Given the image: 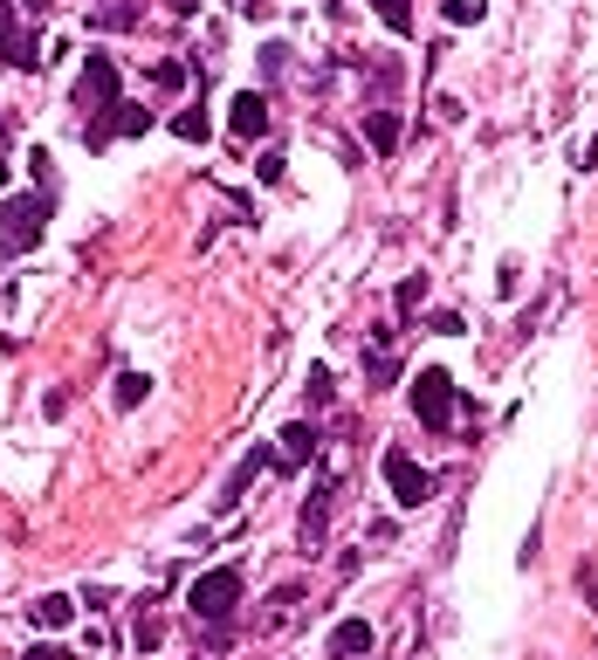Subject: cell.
<instances>
[{"label":"cell","mask_w":598,"mask_h":660,"mask_svg":"<svg viewBox=\"0 0 598 660\" xmlns=\"http://www.w3.org/2000/svg\"><path fill=\"white\" fill-rule=\"evenodd\" d=\"M413 413H420V426H433V434H448V426H454L461 392H454V378L440 365H420V378H413Z\"/></svg>","instance_id":"obj_3"},{"label":"cell","mask_w":598,"mask_h":660,"mask_svg":"<svg viewBox=\"0 0 598 660\" xmlns=\"http://www.w3.org/2000/svg\"><path fill=\"white\" fill-rule=\"evenodd\" d=\"M48 214H56V193H8L0 200V255H29V248H42Z\"/></svg>","instance_id":"obj_1"},{"label":"cell","mask_w":598,"mask_h":660,"mask_svg":"<svg viewBox=\"0 0 598 660\" xmlns=\"http://www.w3.org/2000/svg\"><path fill=\"white\" fill-rule=\"evenodd\" d=\"M151 83H166V90H179V83H187V62H159V69H151Z\"/></svg>","instance_id":"obj_22"},{"label":"cell","mask_w":598,"mask_h":660,"mask_svg":"<svg viewBox=\"0 0 598 660\" xmlns=\"http://www.w3.org/2000/svg\"><path fill=\"white\" fill-rule=\"evenodd\" d=\"M365 138H372L379 159H393L399 151V111H365Z\"/></svg>","instance_id":"obj_12"},{"label":"cell","mask_w":598,"mask_h":660,"mask_svg":"<svg viewBox=\"0 0 598 660\" xmlns=\"http://www.w3.org/2000/svg\"><path fill=\"white\" fill-rule=\"evenodd\" d=\"M379 468H385V489H393L399 510H427V502H433V468H420L406 447H385Z\"/></svg>","instance_id":"obj_4"},{"label":"cell","mask_w":598,"mask_h":660,"mask_svg":"<svg viewBox=\"0 0 598 660\" xmlns=\"http://www.w3.org/2000/svg\"><path fill=\"white\" fill-rule=\"evenodd\" d=\"M427 330H433V338H461V317H454V310H433Z\"/></svg>","instance_id":"obj_21"},{"label":"cell","mask_w":598,"mask_h":660,"mask_svg":"<svg viewBox=\"0 0 598 660\" xmlns=\"http://www.w3.org/2000/svg\"><path fill=\"white\" fill-rule=\"evenodd\" d=\"M440 14H448L454 29H467V21H482V0H448V8H440Z\"/></svg>","instance_id":"obj_20"},{"label":"cell","mask_w":598,"mask_h":660,"mask_svg":"<svg viewBox=\"0 0 598 660\" xmlns=\"http://www.w3.org/2000/svg\"><path fill=\"white\" fill-rule=\"evenodd\" d=\"M166 8H172V14H193V8H200V0H166Z\"/></svg>","instance_id":"obj_24"},{"label":"cell","mask_w":598,"mask_h":660,"mask_svg":"<svg viewBox=\"0 0 598 660\" xmlns=\"http://www.w3.org/2000/svg\"><path fill=\"white\" fill-rule=\"evenodd\" d=\"M330 481H317V496H309V510H303V550H324V530H330Z\"/></svg>","instance_id":"obj_10"},{"label":"cell","mask_w":598,"mask_h":660,"mask_svg":"<svg viewBox=\"0 0 598 660\" xmlns=\"http://www.w3.org/2000/svg\"><path fill=\"white\" fill-rule=\"evenodd\" d=\"M358 653H372V626L365 619H345L330 633V660H358Z\"/></svg>","instance_id":"obj_11"},{"label":"cell","mask_w":598,"mask_h":660,"mask_svg":"<svg viewBox=\"0 0 598 660\" xmlns=\"http://www.w3.org/2000/svg\"><path fill=\"white\" fill-rule=\"evenodd\" d=\"M111 104H117V62L111 56H90L83 76H76V111H90L83 124H103V117H111Z\"/></svg>","instance_id":"obj_5"},{"label":"cell","mask_w":598,"mask_h":660,"mask_svg":"<svg viewBox=\"0 0 598 660\" xmlns=\"http://www.w3.org/2000/svg\"><path fill=\"white\" fill-rule=\"evenodd\" d=\"M8 180H14V166H8V159H0V193H8Z\"/></svg>","instance_id":"obj_26"},{"label":"cell","mask_w":598,"mask_h":660,"mask_svg":"<svg viewBox=\"0 0 598 660\" xmlns=\"http://www.w3.org/2000/svg\"><path fill=\"white\" fill-rule=\"evenodd\" d=\"M227 124H234V138H262L269 132V96L262 90H241L227 104Z\"/></svg>","instance_id":"obj_7"},{"label":"cell","mask_w":598,"mask_h":660,"mask_svg":"<svg viewBox=\"0 0 598 660\" xmlns=\"http://www.w3.org/2000/svg\"><path fill=\"white\" fill-rule=\"evenodd\" d=\"M145 392H151L145 372H117V392L111 399H117V413H132V406H145Z\"/></svg>","instance_id":"obj_13"},{"label":"cell","mask_w":598,"mask_h":660,"mask_svg":"<svg viewBox=\"0 0 598 660\" xmlns=\"http://www.w3.org/2000/svg\"><path fill=\"white\" fill-rule=\"evenodd\" d=\"M21 660H76V653H69V647H56V640H42V647H29Z\"/></svg>","instance_id":"obj_23"},{"label":"cell","mask_w":598,"mask_h":660,"mask_svg":"<svg viewBox=\"0 0 598 660\" xmlns=\"http://www.w3.org/2000/svg\"><path fill=\"white\" fill-rule=\"evenodd\" d=\"M21 8H42V0H21Z\"/></svg>","instance_id":"obj_27"},{"label":"cell","mask_w":598,"mask_h":660,"mask_svg":"<svg viewBox=\"0 0 598 660\" xmlns=\"http://www.w3.org/2000/svg\"><path fill=\"white\" fill-rule=\"evenodd\" d=\"M69 619H76V599H63V592L35 599V626H69Z\"/></svg>","instance_id":"obj_14"},{"label":"cell","mask_w":598,"mask_h":660,"mask_svg":"<svg viewBox=\"0 0 598 660\" xmlns=\"http://www.w3.org/2000/svg\"><path fill=\"white\" fill-rule=\"evenodd\" d=\"M303 392H309V413H317V406H330V399H337V378H330V365H309V386H303Z\"/></svg>","instance_id":"obj_16"},{"label":"cell","mask_w":598,"mask_h":660,"mask_svg":"<svg viewBox=\"0 0 598 660\" xmlns=\"http://www.w3.org/2000/svg\"><path fill=\"white\" fill-rule=\"evenodd\" d=\"M420 303H427V275H406V283H399V317H413Z\"/></svg>","instance_id":"obj_19"},{"label":"cell","mask_w":598,"mask_h":660,"mask_svg":"<svg viewBox=\"0 0 598 660\" xmlns=\"http://www.w3.org/2000/svg\"><path fill=\"white\" fill-rule=\"evenodd\" d=\"M234 605H241V571L234 565H221V571H200L193 585H187V613L200 619V626H227L234 619Z\"/></svg>","instance_id":"obj_2"},{"label":"cell","mask_w":598,"mask_h":660,"mask_svg":"<svg viewBox=\"0 0 598 660\" xmlns=\"http://www.w3.org/2000/svg\"><path fill=\"white\" fill-rule=\"evenodd\" d=\"M372 14H379L393 35H413V0H372Z\"/></svg>","instance_id":"obj_15"},{"label":"cell","mask_w":598,"mask_h":660,"mask_svg":"<svg viewBox=\"0 0 598 660\" xmlns=\"http://www.w3.org/2000/svg\"><path fill=\"white\" fill-rule=\"evenodd\" d=\"M591 166H598V138H591V145H585V172H591Z\"/></svg>","instance_id":"obj_25"},{"label":"cell","mask_w":598,"mask_h":660,"mask_svg":"<svg viewBox=\"0 0 598 660\" xmlns=\"http://www.w3.org/2000/svg\"><path fill=\"white\" fill-rule=\"evenodd\" d=\"M0 56H8V69H35V42L21 35V21H14V0H0Z\"/></svg>","instance_id":"obj_8"},{"label":"cell","mask_w":598,"mask_h":660,"mask_svg":"<svg viewBox=\"0 0 598 660\" xmlns=\"http://www.w3.org/2000/svg\"><path fill=\"white\" fill-rule=\"evenodd\" d=\"M132 640H138V653H151V647L166 640V619H159V613H138V626H132Z\"/></svg>","instance_id":"obj_18"},{"label":"cell","mask_w":598,"mask_h":660,"mask_svg":"<svg viewBox=\"0 0 598 660\" xmlns=\"http://www.w3.org/2000/svg\"><path fill=\"white\" fill-rule=\"evenodd\" d=\"M317 447H324V434H317V420H296V426H282V447H275V468H303V462H317Z\"/></svg>","instance_id":"obj_6"},{"label":"cell","mask_w":598,"mask_h":660,"mask_svg":"<svg viewBox=\"0 0 598 660\" xmlns=\"http://www.w3.org/2000/svg\"><path fill=\"white\" fill-rule=\"evenodd\" d=\"M234 8H241V0H234Z\"/></svg>","instance_id":"obj_28"},{"label":"cell","mask_w":598,"mask_h":660,"mask_svg":"<svg viewBox=\"0 0 598 660\" xmlns=\"http://www.w3.org/2000/svg\"><path fill=\"white\" fill-rule=\"evenodd\" d=\"M172 138H187V145H206V111L193 104V111H179L172 117Z\"/></svg>","instance_id":"obj_17"},{"label":"cell","mask_w":598,"mask_h":660,"mask_svg":"<svg viewBox=\"0 0 598 660\" xmlns=\"http://www.w3.org/2000/svg\"><path fill=\"white\" fill-rule=\"evenodd\" d=\"M269 468H275V447H248V454H241V468H234V475H227V489H221V510H234V502L248 496V481H255V475H269Z\"/></svg>","instance_id":"obj_9"}]
</instances>
